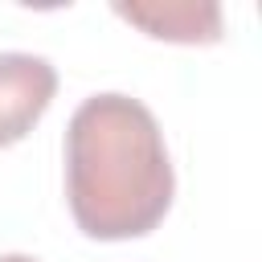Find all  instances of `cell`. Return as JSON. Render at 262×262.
I'll return each instance as SVG.
<instances>
[{
  "mask_svg": "<svg viewBox=\"0 0 262 262\" xmlns=\"http://www.w3.org/2000/svg\"><path fill=\"white\" fill-rule=\"evenodd\" d=\"M176 196V172L156 115L119 90L90 94L66 127V201L98 242L151 233Z\"/></svg>",
  "mask_w": 262,
  "mask_h": 262,
  "instance_id": "1",
  "label": "cell"
},
{
  "mask_svg": "<svg viewBox=\"0 0 262 262\" xmlns=\"http://www.w3.org/2000/svg\"><path fill=\"white\" fill-rule=\"evenodd\" d=\"M57 94V70L41 53H0V147L20 143Z\"/></svg>",
  "mask_w": 262,
  "mask_h": 262,
  "instance_id": "2",
  "label": "cell"
},
{
  "mask_svg": "<svg viewBox=\"0 0 262 262\" xmlns=\"http://www.w3.org/2000/svg\"><path fill=\"white\" fill-rule=\"evenodd\" d=\"M115 12L139 25L156 41L176 45H213L221 41V8L192 4V0H164V4H115Z\"/></svg>",
  "mask_w": 262,
  "mask_h": 262,
  "instance_id": "3",
  "label": "cell"
},
{
  "mask_svg": "<svg viewBox=\"0 0 262 262\" xmlns=\"http://www.w3.org/2000/svg\"><path fill=\"white\" fill-rule=\"evenodd\" d=\"M0 262H37V258H29V254H0Z\"/></svg>",
  "mask_w": 262,
  "mask_h": 262,
  "instance_id": "4",
  "label": "cell"
}]
</instances>
